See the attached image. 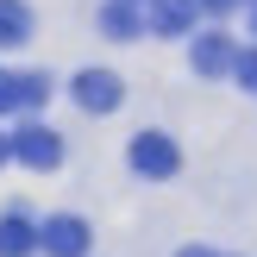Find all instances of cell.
<instances>
[{
  "mask_svg": "<svg viewBox=\"0 0 257 257\" xmlns=\"http://www.w3.org/2000/svg\"><path fill=\"white\" fill-rule=\"evenodd\" d=\"M125 157H132V170H138V176H151V182H170V176L182 170V151H176V138H170V132H138Z\"/></svg>",
  "mask_w": 257,
  "mask_h": 257,
  "instance_id": "1",
  "label": "cell"
},
{
  "mask_svg": "<svg viewBox=\"0 0 257 257\" xmlns=\"http://www.w3.org/2000/svg\"><path fill=\"white\" fill-rule=\"evenodd\" d=\"M88 245H94V232L75 213H57V220L38 226V251H50V257H88Z\"/></svg>",
  "mask_w": 257,
  "mask_h": 257,
  "instance_id": "2",
  "label": "cell"
},
{
  "mask_svg": "<svg viewBox=\"0 0 257 257\" xmlns=\"http://www.w3.org/2000/svg\"><path fill=\"white\" fill-rule=\"evenodd\" d=\"M69 94H75V107H88V113H113V107L125 100V82H119L113 69H82V75L69 82Z\"/></svg>",
  "mask_w": 257,
  "mask_h": 257,
  "instance_id": "3",
  "label": "cell"
},
{
  "mask_svg": "<svg viewBox=\"0 0 257 257\" xmlns=\"http://www.w3.org/2000/svg\"><path fill=\"white\" fill-rule=\"evenodd\" d=\"M13 157H19L25 170H57L63 163V138L50 132V125H19V132H13Z\"/></svg>",
  "mask_w": 257,
  "mask_h": 257,
  "instance_id": "4",
  "label": "cell"
},
{
  "mask_svg": "<svg viewBox=\"0 0 257 257\" xmlns=\"http://www.w3.org/2000/svg\"><path fill=\"white\" fill-rule=\"evenodd\" d=\"M232 63H238V50H232V38H226V32L195 38V69H201V75H226Z\"/></svg>",
  "mask_w": 257,
  "mask_h": 257,
  "instance_id": "5",
  "label": "cell"
},
{
  "mask_svg": "<svg viewBox=\"0 0 257 257\" xmlns=\"http://www.w3.org/2000/svg\"><path fill=\"white\" fill-rule=\"evenodd\" d=\"M195 13H201V0H151V25L163 38H182L195 25Z\"/></svg>",
  "mask_w": 257,
  "mask_h": 257,
  "instance_id": "6",
  "label": "cell"
},
{
  "mask_svg": "<svg viewBox=\"0 0 257 257\" xmlns=\"http://www.w3.org/2000/svg\"><path fill=\"white\" fill-rule=\"evenodd\" d=\"M38 251V226L25 213H7L0 220V257H32Z\"/></svg>",
  "mask_w": 257,
  "mask_h": 257,
  "instance_id": "7",
  "label": "cell"
},
{
  "mask_svg": "<svg viewBox=\"0 0 257 257\" xmlns=\"http://www.w3.org/2000/svg\"><path fill=\"white\" fill-rule=\"evenodd\" d=\"M32 44V7L25 0H0V50Z\"/></svg>",
  "mask_w": 257,
  "mask_h": 257,
  "instance_id": "8",
  "label": "cell"
},
{
  "mask_svg": "<svg viewBox=\"0 0 257 257\" xmlns=\"http://www.w3.org/2000/svg\"><path fill=\"white\" fill-rule=\"evenodd\" d=\"M100 32L119 38V44H132L138 38V7L132 0H107V7H100Z\"/></svg>",
  "mask_w": 257,
  "mask_h": 257,
  "instance_id": "9",
  "label": "cell"
},
{
  "mask_svg": "<svg viewBox=\"0 0 257 257\" xmlns=\"http://www.w3.org/2000/svg\"><path fill=\"white\" fill-rule=\"evenodd\" d=\"M44 100H50V75L44 69H25L19 75V107H44Z\"/></svg>",
  "mask_w": 257,
  "mask_h": 257,
  "instance_id": "10",
  "label": "cell"
},
{
  "mask_svg": "<svg viewBox=\"0 0 257 257\" xmlns=\"http://www.w3.org/2000/svg\"><path fill=\"white\" fill-rule=\"evenodd\" d=\"M232 75H238V88H251V94H257V50H238Z\"/></svg>",
  "mask_w": 257,
  "mask_h": 257,
  "instance_id": "11",
  "label": "cell"
},
{
  "mask_svg": "<svg viewBox=\"0 0 257 257\" xmlns=\"http://www.w3.org/2000/svg\"><path fill=\"white\" fill-rule=\"evenodd\" d=\"M13 107H19V75L0 69V113H13Z\"/></svg>",
  "mask_w": 257,
  "mask_h": 257,
  "instance_id": "12",
  "label": "cell"
},
{
  "mask_svg": "<svg viewBox=\"0 0 257 257\" xmlns=\"http://www.w3.org/2000/svg\"><path fill=\"white\" fill-rule=\"evenodd\" d=\"M201 7H207V13H232L238 0H201Z\"/></svg>",
  "mask_w": 257,
  "mask_h": 257,
  "instance_id": "13",
  "label": "cell"
},
{
  "mask_svg": "<svg viewBox=\"0 0 257 257\" xmlns=\"http://www.w3.org/2000/svg\"><path fill=\"white\" fill-rule=\"evenodd\" d=\"M7 157H13V138H7V132H0V163H7Z\"/></svg>",
  "mask_w": 257,
  "mask_h": 257,
  "instance_id": "14",
  "label": "cell"
},
{
  "mask_svg": "<svg viewBox=\"0 0 257 257\" xmlns=\"http://www.w3.org/2000/svg\"><path fill=\"white\" fill-rule=\"evenodd\" d=\"M182 257H213V251H201V245H188V251H182Z\"/></svg>",
  "mask_w": 257,
  "mask_h": 257,
  "instance_id": "15",
  "label": "cell"
},
{
  "mask_svg": "<svg viewBox=\"0 0 257 257\" xmlns=\"http://www.w3.org/2000/svg\"><path fill=\"white\" fill-rule=\"evenodd\" d=\"M251 32H257V7H251Z\"/></svg>",
  "mask_w": 257,
  "mask_h": 257,
  "instance_id": "16",
  "label": "cell"
}]
</instances>
